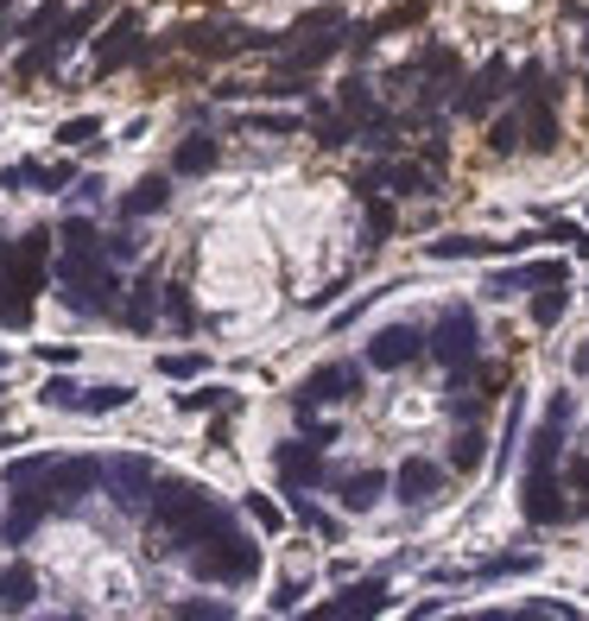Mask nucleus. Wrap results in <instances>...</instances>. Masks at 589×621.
Masks as SVG:
<instances>
[{
  "label": "nucleus",
  "instance_id": "ddd939ff",
  "mask_svg": "<svg viewBox=\"0 0 589 621\" xmlns=\"http://www.w3.org/2000/svg\"><path fill=\"white\" fill-rule=\"evenodd\" d=\"M108 489V457H57L52 464V494H57V514H77L89 494Z\"/></svg>",
  "mask_w": 589,
  "mask_h": 621
},
{
  "label": "nucleus",
  "instance_id": "412c9836",
  "mask_svg": "<svg viewBox=\"0 0 589 621\" xmlns=\"http://www.w3.org/2000/svg\"><path fill=\"white\" fill-rule=\"evenodd\" d=\"M330 489H336V501H342V514H368V508L393 489V476H386V469H349V476H336Z\"/></svg>",
  "mask_w": 589,
  "mask_h": 621
},
{
  "label": "nucleus",
  "instance_id": "c85d7f7f",
  "mask_svg": "<svg viewBox=\"0 0 589 621\" xmlns=\"http://www.w3.org/2000/svg\"><path fill=\"white\" fill-rule=\"evenodd\" d=\"M165 324H172L178 337H190V330H197V298H190V280H172V285H165Z\"/></svg>",
  "mask_w": 589,
  "mask_h": 621
},
{
  "label": "nucleus",
  "instance_id": "a878e982",
  "mask_svg": "<svg viewBox=\"0 0 589 621\" xmlns=\"http://www.w3.org/2000/svg\"><path fill=\"white\" fill-rule=\"evenodd\" d=\"M32 596H39V570L20 565V558H13V565H0V609H7V615H26Z\"/></svg>",
  "mask_w": 589,
  "mask_h": 621
},
{
  "label": "nucleus",
  "instance_id": "49530a36",
  "mask_svg": "<svg viewBox=\"0 0 589 621\" xmlns=\"http://www.w3.org/2000/svg\"><path fill=\"white\" fill-rule=\"evenodd\" d=\"M39 362H77V342H39Z\"/></svg>",
  "mask_w": 589,
  "mask_h": 621
},
{
  "label": "nucleus",
  "instance_id": "a211bd4d",
  "mask_svg": "<svg viewBox=\"0 0 589 621\" xmlns=\"http://www.w3.org/2000/svg\"><path fill=\"white\" fill-rule=\"evenodd\" d=\"M20 184H32V190L57 197V190L83 184V172L70 165V159H64V165H39V159H20V165H7V172H0V190H20Z\"/></svg>",
  "mask_w": 589,
  "mask_h": 621
},
{
  "label": "nucleus",
  "instance_id": "7c9ffc66",
  "mask_svg": "<svg viewBox=\"0 0 589 621\" xmlns=\"http://www.w3.org/2000/svg\"><path fill=\"white\" fill-rule=\"evenodd\" d=\"M121 406H133V388L128 381H102V388H83L77 413H121Z\"/></svg>",
  "mask_w": 589,
  "mask_h": 621
},
{
  "label": "nucleus",
  "instance_id": "dca6fc26",
  "mask_svg": "<svg viewBox=\"0 0 589 621\" xmlns=\"http://www.w3.org/2000/svg\"><path fill=\"white\" fill-rule=\"evenodd\" d=\"M538 241H545L538 229H520L508 241H494V235H444V241H425V254L432 260H494V254H526Z\"/></svg>",
  "mask_w": 589,
  "mask_h": 621
},
{
  "label": "nucleus",
  "instance_id": "bb28decb",
  "mask_svg": "<svg viewBox=\"0 0 589 621\" xmlns=\"http://www.w3.org/2000/svg\"><path fill=\"white\" fill-rule=\"evenodd\" d=\"M482 464H488V438H482V425H462L457 438H450V469H457V476H476Z\"/></svg>",
  "mask_w": 589,
  "mask_h": 621
},
{
  "label": "nucleus",
  "instance_id": "20e7f679",
  "mask_svg": "<svg viewBox=\"0 0 589 621\" xmlns=\"http://www.w3.org/2000/svg\"><path fill=\"white\" fill-rule=\"evenodd\" d=\"M513 108L526 121V153H558V83L545 64L513 70Z\"/></svg>",
  "mask_w": 589,
  "mask_h": 621
},
{
  "label": "nucleus",
  "instance_id": "c03bdc74",
  "mask_svg": "<svg viewBox=\"0 0 589 621\" xmlns=\"http://www.w3.org/2000/svg\"><path fill=\"white\" fill-rule=\"evenodd\" d=\"M298 432H305V438H317V444H324V450H330V444H336V438H342V432H336L330 418H310V413H305V406H298Z\"/></svg>",
  "mask_w": 589,
  "mask_h": 621
},
{
  "label": "nucleus",
  "instance_id": "423d86ee",
  "mask_svg": "<svg viewBox=\"0 0 589 621\" xmlns=\"http://www.w3.org/2000/svg\"><path fill=\"white\" fill-rule=\"evenodd\" d=\"M432 362L437 368H476L482 362V324H476V310L469 305H444L432 324Z\"/></svg>",
  "mask_w": 589,
  "mask_h": 621
},
{
  "label": "nucleus",
  "instance_id": "393cba45",
  "mask_svg": "<svg viewBox=\"0 0 589 621\" xmlns=\"http://www.w3.org/2000/svg\"><path fill=\"white\" fill-rule=\"evenodd\" d=\"M165 209H172V178H140L128 197L114 204V216H121V222H146V216H165Z\"/></svg>",
  "mask_w": 589,
  "mask_h": 621
},
{
  "label": "nucleus",
  "instance_id": "37998d69",
  "mask_svg": "<svg viewBox=\"0 0 589 621\" xmlns=\"http://www.w3.org/2000/svg\"><path fill=\"white\" fill-rule=\"evenodd\" d=\"M178 615L184 621H229L234 609H229V602H197V596H190V602H178Z\"/></svg>",
  "mask_w": 589,
  "mask_h": 621
},
{
  "label": "nucleus",
  "instance_id": "58836bf2",
  "mask_svg": "<svg viewBox=\"0 0 589 621\" xmlns=\"http://www.w3.org/2000/svg\"><path fill=\"white\" fill-rule=\"evenodd\" d=\"M234 128H254V133H298V128H305V115H241Z\"/></svg>",
  "mask_w": 589,
  "mask_h": 621
},
{
  "label": "nucleus",
  "instance_id": "c9c22d12",
  "mask_svg": "<svg viewBox=\"0 0 589 621\" xmlns=\"http://www.w3.org/2000/svg\"><path fill=\"white\" fill-rule=\"evenodd\" d=\"M64 20H70V13H64V0H45V7H32L26 20H20V39H45V32H57Z\"/></svg>",
  "mask_w": 589,
  "mask_h": 621
},
{
  "label": "nucleus",
  "instance_id": "a19ab883",
  "mask_svg": "<svg viewBox=\"0 0 589 621\" xmlns=\"http://www.w3.org/2000/svg\"><path fill=\"white\" fill-rule=\"evenodd\" d=\"M159 374H165V381H197V374H204V356H197V349H190V356H165Z\"/></svg>",
  "mask_w": 589,
  "mask_h": 621
},
{
  "label": "nucleus",
  "instance_id": "f704fd0d",
  "mask_svg": "<svg viewBox=\"0 0 589 621\" xmlns=\"http://www.w3.org/2000/svg\"><path fill=\"white\" fill-rule=\"evenodd\" d=\"M533 565H538L533 552H501V558H488V565H476L469 577H476V584H501V577H520V570H533Z\"/></svg>",
  "mask_w": 589,
  "mask_h": 621
},
{
  "label": "nucleus",
  "instance_id": "f03ea898",
  "mask_svg": "<svg viewBox=\"0 0 589 621\" xmlns=\"http://www.w3.org/2000/svg\"><path fill=\"white\" fill-rule=\"evenodd\" d=\"M52 285H57V298H64V310H77V317H114L121 298H128V280L102 254V241H57Z\"/></svg>",
  "mask_w": 589,
  "mask_h": 621
},
{
  "label": "nucleus",
  "instance_id": "3c124183",
  "mask_svg": "<svg viewBox=\"0 0 589 621\" xmlns=\"http://www.w3.org/2000/svg\"><path fill=\"white\" fill-rule=\"evenodd\" d=\"M7 13H13V0H0V20H7Z\"/></svg>",
  "mask_w": 589,
  "mask_h": 621
},
{
  "label": "nucleus",
  "instance_id": "7ed1b4c3",
  "mask_svg": "<svg viewBox=\"0 0 589 621\" xmlns=\"http://www.w3.org/2000/svg\"><path fill=\"white\" fill-rule=\"evenodd\" d=\"M172 45L204 64H222V57H241V52H285V32H260V26H234V20H184L172 32Z\"/></svg>",
  "mask_w": 589,
  "mask_h": 621
},
{
  "label": "nucleus",
  "instance_id": "5701e85b",
  "mask_svg": "<svg viewBox=\"0 0 589 621\" xmlns=\"http://www.w3.org/2000/svg\"><path fill=\"white\" fill-rule=\"evenodd\" d=\"M216 165H222V140H216L209 128L184 133V140H178V153H172V172H178V178H209Z\"/></svg>",
  "mask_w": 589,
  "mask_h": 621
},
{
  "label": "nucleus",
  "instance_id": "2f4dec72",
  "mask_svg": "<svg viewBox=\"0 0 589 621\" xmlns=\"http://www.w3.org/2000/svg\"><path fill=\"white\" fill-rule=\"evenodd\" d=\"M564 310H570V292H564V280H545V285H538V298H533V324H538V330H558Z\"/></svg>",
  "mask_w": 589,
  "mask_h": 621
},
{
  "label": "nucleus",
  "instance_id": "ea45409f",
  "mask_svg": "<svg viewBox=\"0 0 589 621\" xmlns=\"http://www.w3.org/2000/svg\"><path fill=\"white\" fill-rule=\"evenodd\" d=\"M39 400H45V406H57V413H77L83 388H77V381H64V374H52V381H45V393H39Z\"/></svg>",
  "mask_w": 589,
  "mask_h": 621
},
{
  "label": "nucleus",
  "instance_id": "9b49d317",
  "mask_svg": "<svg viewBox=\"0 0 589 621\" xmlns=\"http://www.w3.org/2000/svg\"><path fill=\"white\" fill-rule=\"evenodd\" d=\"M432 356V330L425 324H386L368 337V368H381V374H400V368L425 362Z\"/></svg>",
  "mask_w": 589,
  "mask_h": 621
},
{
  "label": "nucleus",
  "instance_id": "4be33fe9",
  "mask_svg": "<svg viewBox=\"0 0 589 621\" xmlns=\"http://www.w3.org/2000/svg\"><path fill=\"white\" fill-rule=\"evenodd\" d=\"M437 489H444V469H437L432 457H406V464L393 469V494H400L406 508H425V501H437Z\"/></svg>",
  "mask_w": 589,
  "mask_h": 621
},
{
  "label": "nucleus",
  "instance_id": "6ab92c4d",
  "mask_svg": "<svg viewBox=\"0 0 589 621\" xmlns=\"http://www.w3.org/2000/svg\"><path fill=\"white\" fill-rule=\"evenodd\" d=\"M393 83H462V52L457 45H425V52L412 57V64H400L393 70Z\"/></svg>",
  "mask_w": 589,
  "mask_h": 621
},
{
  "label": "nucleus",
  "instance_id": "0eeeda50",
  "mask_svg": "<svg viewBox=\"0 0 589 621\" xmlns=\"http://www.w3.org/2000/svg\"><path fill=\"white\" fill-rule=\"evenodd\" d=\"M361 190H393V197H432L444 190V172H432L425 159H400V153H381L374 165L356 172V197Z\"/></svg>",
  "mask_w": 589,
  "mask_h": 621
},
{
  "label": "nucleus",
  "instance_id": "9d476101",
  "mask_svg": "<svg viewBox=\"0 0 589 621\" xmlns=\"http://www.w3.org/2000/svg\"><path fill=\"white\" fill-rule=\"evenodd\" d=\"M356 393H368V362H324V368H310L305 381L292 388V406L317 413V406H336V400H356Z\"/></svg>",
  "mask_w": 589,
  "mask_h": 621
},
{
  "label": "nucleus",
  "instance_id": "6e6552de",
  "mask_svg": "<svg viewBox=\"0 0 589 621\" xmlns=\"http://www.w3.org/2000/svg\"><path fill=\"white\" fill-rule=\"evenodd\" d=\"M273 476H280L285 494H310V489H324V482H336V469L324 464V444L305 438V432L273 444Z\"/></svg>",
  "mask_w": 589,
  "mask_h": 621
},
{
  "label": "nucleus",
  "instance_id": "f257e3e1",
  "mask_svg": "<svg viewBox=\"0 0 589 621\" xmlns=\"http://www.w3.org/2000/svg\"><path fill=\"white\" fill-rule=\"evenodd\" d=\"M248 508H229L216 501V489L190 482V476H159L153 501H146V540H165L159 552H197V545H216L241 533Z\"/></svg>",
  "mask_w": 589,
  "mask_h": 621
},
{
  "label": "nucleus",
  "instance_id": "cd10ccee",
  "mask_svg": "<svg viewBox=\"0 0 589 621\" xmlns=\"http://www.w3.org/2000/svg\"><path fill=\"white\" fill-rule=\"evenodd\" d=\"M361 216H368V248H381L400 229V209L386 204V190H361Z\"/></svg>",
  "mask_w": 589,
  "mask_h": 621
},
{
  "label": "nucleus",
  "instance_id": "1a4fd4ad",
  "mask_svg": "<svg viewBox=\"0 0 589 621\" xmlns=\"http://www.w3.org/2000/svg\"><path fill=\"white\" fill-rule=\"evenodd\" d=\"M172 45V39H165ZM165 45H153V39H140V13H114V26H108V39L96 45V83L114 77V70H128V64H140V70H153V57L165 52Z\"/></svg>",
  "mask_w": 589,
  "mask_h": 621
},
{
  "label": "nucleus",
  "instance_id": "4468645a",
  "mask_svg": "<svg viewBox=\"0 0 589 621\" xmlns=\"http://www.w3.org/2000/svg\"><path fill=\"white\" fill-rule=\"evenodd\" d=\"M508 83H513V64H508L501 52H494V57H488V64H482V70H476L469 83H457L450 108H457L462 121H488V115H494V102L508 96Z\"/></svg>",
  "mask_w": 589,
  "mask_h": 621
},
{
  "label": "nucleus",
  "instance_id": "39448f33",
  "mask_svg": "<svg viewBox=\"0 0 589 621\" xmlns=\"http://www.w3.org/2000/svg\"><path fill=\"white\" fill-rule=\"evenodd\" d=\"M184 565L197 584H216V590H248L260 577V545L248 533H229V540L216 545H197V552H184Z\"/></svg>",
  "mask_w": 589,
  "mask_h": 621
},
{
  "label": "nucleus",
  "instance_id": "f3484780",
  "mask_svg": "<svg viewBox=\"0 0 589 621\" xmlns=\"http://www.w3.org/2000/svg\"><path fill=\"white\" fill-rule=\"evenodd\" d=\"M121 330H133V337H153L159 324H165V285H159V273L146 266L140 280L128 285V298H121Z\"/></svg>",
  "mask_w": 589,
  "mask_h": 621
},
{
  "label": "nucleus",
  "instance_id": "a18cd8bd",
  "mask_svg": "<svg viewBox=\"0 0 589 621\" xmlns=\"http://www.w3.org/2000/svg\"><path fill=\"white\" fill-rule=\"evenodd\" d=\"M298 596H305V584H298V577H285L280 596H273V609H280V615H285V609H298Z\"/></svg>",
  "mask_w": 589,
  "mask_h": 621
},
{
  "label": "nucleus",
  "instance_id": "4c0bfd02",
  "mask_svg": "<svg viewBox=\"0 0 589 621\" xmlns=\"http://www.w3.org/2000/svg\"><path fill=\"white\" fill-rule=\"evenodd\" d=\"M102 254L114 260V266H133V260H140V235H133L128 222H121V229H108L102 235Z\"/></svg>",
  "mask_w": 589,
  "mask_h": 621
},
{
  "label": "nucleus",
  "instance_id": "473e14b6",
  "mask_svg": "<svg viewBox=\"0 0 589 621\" xmlns=\"http://www.w3.org/2000/svg\"><path fill=\"white\" fill-rule=\"evenodd\" d=\"M292 520L305 526V533H317V540H342V520L324 514L317 501H305V494H292Z\"/></svg>",
  "mask_w": 589,
  "mask_h": 621
},
{
  "label": "nucleus",
  "instance_id": "8fccbe9b",
  "mask_svg": "<svg viewBox=\"0 0 589 621\" xmlns=\"http://www.w3.org/2000/svg\"><path fill=\"white\" fill-rule=\"evenodd\" d=\"M577 374H589V342H583V349H577Z\"/></svg>",
  "mask_w": 589,
  "mask_h": 621
},
{
  "label": "nucleus",
  "instance_id": "f8f14e48",
  "mask_svg": "<svg viewBox=\"0 0 589 621\" xmlns=\"http://www.w3.org/2000/svg\"><path fill=\"white\" fill-rule=\"evenodd\" d=\"M564 482L558 469H526L520 476V520L526 526H564L570 520V501H564Z\"/></svg>",
  "mask_w": 589,
  "mask_h": 621
},
{
  "label": "nucleus",
  "instance_id": "09e8293b",
  "mask_svg": "<svg viewBox=\"0 0 589 621\" xmlns=\"http://www.w3.org/2000/svg\"><path fill=\"white\" fill-rule=\"evenodd\" d=\"M564 482H570V489H589V457H570V469H564Z\"/></svg>",
  "mask_w": 589,
  "mask_h": 621
},
{
  "label": "nucleus",
  "instance_id": "aec40b11",
  "mask_svg": "<svg viewBox=\"0 0 589 621\" xmlns=\"http://www.w3.org/2000/svg\"><path fill=\"white\" fill-rule=\"evenodd\" d=\"M381 609H386V577H361V584H349L342 596H330V602H317L310 615L336 621V615H381Z\"/></svg>",
  "mask_w": 589,
  "mask_h": 621
},
{
  "label": "nucleus",
  "instance_id": "603ef678",
  "mask_svg": "<svg viewBox=\"0 0 589 621\" xmlns=\"http://www.w3.org/2000/svg\"><path fill=\"white\" fill-rule=\"evenodd\" d=\"M7 444H13V438H0V450H7Z\"/></svg>",
  "mask_w": 589,
  "mask_h": 621
},
{
  "label": "nucleus",
  "instance_id": "e433bc0d",
  "mask_svg": "<svg viewBox=\"0 0 589 621\" xmlns=\"http://www.w3.org/2000/svg\"><path fill=\"white\" fill-rule=\"evenodd\" d=\"M241 508H248V520H254L266 540H273V533H285V508H280V501H266V494H241Z\"/></svg>",
  "mask_w": 589,
  "mask_h": 621
},
{
  "label": "nucleus",
  "instance_id": "b1692460",
  "mask_svg": "<svg viewBox=\"0 0 589 621\" xmlns=\"http://www.w3.org/2000/svg\"><path fill=\"white\" fill-rule=\"evenodd\" d=\"M545 280H570V266L564 260H533V266H508V273H494V280L482 285L488 298H513V292H533V285Z\"/></svg>",
  "mask_w": 589,
  "mask_h": 621
},
{
  "label": "nucleus",
  "instance_id": "2eb2a0df",
  "mask_svg": "<svg viewBox=\"0 0 589 621\" xmlns=\"http://www.w3.org/2000/svg\"><path fill=\"white\" fill-rule=\"evenodd\" d=\"M165 476V469L153 464V457H108V494H114V508L121 514H146V501H153V482Z\"/></svg>",
  "mask_w": 589,
  "mask_h": 621
},
{
  "label": "nucleus",
  "instance_id": "de8ad7c7",
  "mask_svg": "<svg viewBox=\"0 0 589 621\" xmlns=\"http://www.w3.org/2000/svg\"><path fill=\"white\" fill-rule=\"evenodd\" d=\"M545 241H570V248H583L589 235L577 229V222H552V229H545Z\"/></svg>",
  "mask_w": 589,
  "mask_h": 621
},
{
  "label": "nucleus",
  "instance_id": "864d4df0",
  "mask_svg": "<svg viewBox=\"0 0 589 621\" xmlns=\"http://www.w3.org/2000/svg\"><path fill=\"white\" fill-rule=\"evenodd\" d=\"M0 400H7V388H0Z\"/></svg>",
  "mask_w": 589,
  "mask_h": 621
},
{
  "label": "nucleus",
  "instance_id": "79ce46f5",
  "mask_svg": "<svg viewBox=\"0 0 589 621\" xmlns=\"http://www.w3.org/2000/svg\"><path fill=\"white\" fill-rule=\"evenodd\" d=\"M96 133H102V121H96V115H77V121H64V128H57V140H64V146H89Z\"/></svg>",
  "mask_w": 589,
  "mask_h": 621
},
{
  "label": "nucleus",
  "instance_id": "72a5a7b5",
  "mask_svg": "<svg viewBox=\"0 0 589 621\" xmlns=\"http://www.w3.org/2000/svg\"><path fill=\"white\" fill-rule=\"evenodd\" d=\"M526 146V121H520V108H508L501 121H488V153H520Z\"/></svg>",
  "mask_w": 589,
  "mask_h": 621
},
{
  "label": "nucleus",
  "instance_id": "c756f323",
  "mask_svg": "<svg viewBox=\"0 0 589 621\" xmlns=\"http://www.w3.org/2000/svg\"><path fill=\"white\" fill-rule=\"evenodd\" d=\"M178 406L184 413H241V393L234 388H190V393H178Z\"/></svg>",
  "mask_w": 589,
  "mask_h": 621
}]
</instances>
